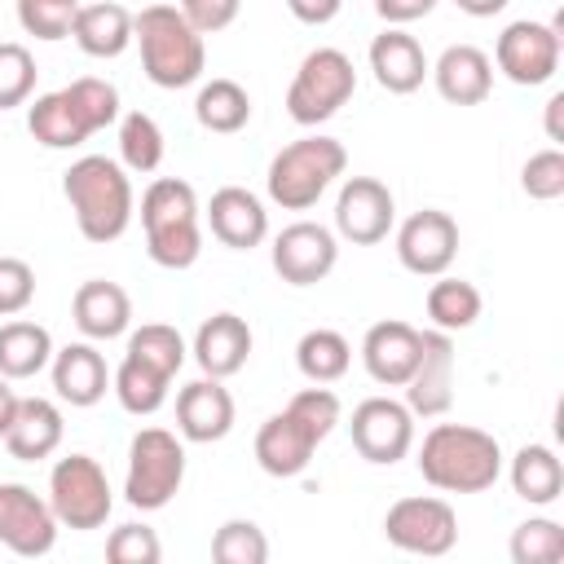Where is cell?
<instances>
[{"label":"cell","mask_w":564,"mask_h":564,"mask_svg":"<svg viewBox=\"0 0 564 564\" xmlns=\"http://www.w3.org/2000/svg\"><path fill=\"white\" fill-rule=\"evenodd\" d=\"M119 159L137 176H145L163 163V128L145 110H128L119 119Z\"/></svg>","instance_id":"35"},{"label":"cell","mask_w":564,"mask_h":564,"mask_svg":"<svg viewBox=\"0 0 564 564\" xmlns=\"http://www.w3.org/2000/svg\"><path fill=\"white\" fill-rule=\"evenodd\" d=\"M423 308H427V317H432V326H436V330H449V335H454V330H467V326H476V317H480L485 300H480L476 282L441 273V278L427 286V300H423Z\"/></svg>","instance_id":"34"},{"label":"cell","mask_w":564,"mask_h":564,"mask_svg":"<svg viewBox=\"0 0 564 564\" xmlns=\"http://www.w3.org/2000/svg\"><path fill=\"white\" fill-rule=\"evenodd\" d=\"M560 44H564V18H555V22L520 18L498 35L494 62L511 84L538 88L560 70Z\"/></svg>","instance_id":"12"},{"label":"cell","mask_w":564,"mask_h":564,"mask_svg":"<svg viewBox=\"0 0 564 564\" xmlns=\"http://www.w3.org/2000/svg\"><path fill=\"white\" fill-rule=\"evenodd\" d=\"M370 70H375V84H379L383 93L405 97V93L423 88L432 62H427L423 44H419L410 31L388 26V31H379V35L370 40Z\"/></svg>","instance_id":"23"},{"label":"cell","mask_w":564,"mask_h":564,"mask_svg":"<svg viewBox=\"0 0 564 564\" xmlns=\"http://www.w3.org/2000/svg\"><path fill=\"white\" fill-rule=\"evenodd\" d=\"M560 115H564V93H555V97L546 101V137H551V141H564V119H560Z\"/></svg>","instance_id":"47"},{"label":"cell","mask_w":564,"mask_h":564,"mask_svg":"<svg viewBox=\"0 0 564 564\" xmlns=\"http://www.w3.org/2000/svg\"><path fill=\"white\" fill-rule=\"evenodd\" d=\"M507 476H511V489L524 502H533V507H551L564 494V463L555 458L551 445H524V449H516Z\"/></svg>","instance_id":"30"},{"label":"cell","mask_w":564,"mask_h":564,"mask_svg":"<svg viewBox=\"0 0 564 564\" xmlns=\"http://www.w3.org/2000/svg\"><path fill=\"white\" fill-rule=\"evenodd\" d=\"M339 260V242L317 220H295L273 238V273L286 286H313L322 282Z\"/></svg>","instance_id":"18"},{"label":"cell","mask_w":564,"mask_h":564,"mask_svg":"<svg viewBox=\"0 0 564 564\" xmlns=\"http://www.w3.org/2000/svg\"><path fill=\"white\" fill-rule=\"evenodd\" d=\"M234 419H238V405H234V392L225 388V379L203 375L176 392V432L194 445L225 441L234 432Z\"/></svg>","instance_id":"19"},{"label":"cell","mask_w":564,"mask_h":564,"mask_svg":"<svg viewBox=\"0 0 564 564\" xmlns=\"http://www.w3.org/2000/svg\"><path fill=\"white\" fill-rule=\"evenodd\" d=\"M70 40L88 57H119L132 44V13L115 0L79 4L75 18H70Z\"/></svg>","instance_id":"28"},{"label":"cell","mask_w":564,"mask_h":564,"mask_svg":"<svg viewBox=\"0 0 564 564\" xmlns=\"http://www.w3.org/2000/svg\"><path fill=\"white\" fill-rule=\"evenodd\" d=\"M53 361V335L40 322L13 317L0 326V375L13 379H35Z\"/></svg>","instance_id":"29"},{"label":"cell","mask_w":564,"mask_h":564,"mask_svg":"<svg viewBox=\"0 0 564 564\" xmlns=\"http://www.w3.org/2000/svg\"><path fill=\"white\" fill-rule=\"evenodd\" d=\"M397 220V198L383 181L375 176H348L335 198V234L348 238L352 247H375L392 234Z\"/></svg>","instance_id":"15"},{"label":"cell","mask_w":564,"mask_h":564,"mask_svg":"<svg viewBox=\"0 0 564 564\" xmlns=\"http://www.w3.org/2000/svg\"><path fill=\"white\" fill-rule=\"evenodd\" d=\"M520 189L538 203H555L564 194V150L551 145V150L529 154L524 167H520Z\"/></svg>","instance_id":"41"},{"label":"cell","mask_w":564,"mask_h":564,"mask_svg":"<svg viewBox=\"0 0 564 564\" xmlns=\"http://www.w3.org/2000/svg\"><path fill=\"white\" fill-rule=\"evenodd\" d=\"M48 507H53L62 529H75V533L101 529L110 520V507H115V494H110L101 463L93 454L57 458L48 471Z\"/></svg>","instance_id":"10"},{"label":"cell","mask_w":564,"mask_h":564,"mask_svg":"<svg viewBox=\"0 0 564 564\" xmlns=\"http://www.w3.org/2000/svg\"><path fill=\"white\" fill-rule=\"evenodd\" d=\"M467 18H494V13H502L511 0H454Z\"/></svg>","instance_id":"48"},{"label":"cell","mask_w":564,"mask_h":564,"mask_svg":"<svg viewBox=\"0 0 564 564\" xmlns=\"http://www.w3.org/2000/svg\"><path fill=\"white\" fill-rule=\"evenodd\" d=\"M132 44L141 48V70L154 88H189L207 70L203 35L185 22L176 4H145L132 13Z\"/></svg>","instance_id":"5"},{"label":"cell","mask_w":564,"mask_h":564,"mask_svg":"<svg viewBox=\"0 0 564 564\" xmlns=\"http://www.w3.org/2000/svg\"><path fill=\"white\" fill-rule=\"evenodd\" d=\"M335 423H339V397L326 383L300 388L256 432V463H260V471H269L278 480L300 476L313 463L317 445L335 432Z\"/></svg>","instance_id":"1"},{"label":"cell","mask_w":564,"mask_h":564,"mask_svg":"<svg viewBox=\"0 0 564 564\" xmlns=\"http://www.w3.org/2000/svg\"><path fill=\"white\" fill-rule=\"evenodd\" d=\"M106 560L110 564H159L163 560L159 533L150 524H119L106 538Z\"/></svg>","instance_id":"42"},{"label":"cell","mask_w":564,"mask_h":564,"mask_svg":"<svg viewBox=\"0 0 564 564\" xmlns=\"http://www.w3.org/2000/svg\"><path fill=\"white\" fill-rule=\"evenodd\" d=\"M286 9H291V18L304 22V26H326V22L344 9V0H286Z\"/></svg>","instance_id":"46"},{"label":"cell","mask_w":564,"mask_h":564,"mask_svg":"<svg viewBox=\"0 0 564 564\" xmlns=\"http://www.w3.org/2000/svg\"><path fill=\"white\" fill-rule=\"evenodd\" d=\"M115 119H119V88L97 75H79L66 88L44 93L26 106V132L44 150H75Z\"/></svg>","instance_id":"3"},{"label":"cell","mask_w":564,"mask_h":564,"mask_svg":"<svg viewBox=\"0 0 564 564\" xmlns=\"http://www.w3.org/2000/svg\"><path fill=\"white\" fill-rule=\"evenodd\" d=\"M295 366L308 383H339L352 366V344L330 326L304 330L300 344H295Z\"/></svg>","instance_id":"32"},{"label":"cell","mask_w":564,"mask_h":564,"mask_svg":"<svg viewBox=\"0 0 564 564\" xmlns=\"http://www.w3.org/2000/svg\"><path fill=\"white\" fill-rule=\"evenodd\" d=\"M419 476L441 494H485L502 476V445L471 423H436L419 445Z\"/></svg>","instance_id":"2"},{"label":"cell","mask_w":564,"mask_h":564,"mask_svg":"<svg viewBox=\"0 0 564 564\" xmlns=\"http://www.w3.org/2000/svg\"><path fill=\"white\" fill-rule=\"evenodd\" d=\"M454 256H458V225H454L449 212L423 207V212L401 220V229H397V260L410 273L441 278V273H449Z\"/></svg>","instance_id":"16"},{"label":"cell","mask_w":564,"mask_h":564,"mask_svg":"<svg viewBox=\"0 0 564 564\" xmlns=\"http://www.w3.org/2000/svg\"><path fill=\"white\" fill-rule=\"evenodd\" d=\"M35 57L26 44H0V110H13V106H26L31 93H35Z\"/></svg>","instance_id":"39"},{"label":"cell","mask_w":564,"mask_h":564,"mask_svg":"<svg viewBox=\"0 0 564 564\" xmlns=\"http://www.w3.org/2000/svg\"><path fill=\"white\" fill-rule=\"evenodd\" d=\"M79 0H18V22L35 40H66Z\"/></svg>","instance_id":"40"},{"label":"cell","mask_w":564,"mask_h":564,"mask_svg":"<svg viewBox=\"0 0 564 564\" xmlns=\"http://www.w3.org/2000/svg\"><path fill=\"white\" fill-rule=\"evenodd\" d=\"M383 538L405 551V555H449L458 542V516L445 498L432 494H414V498H397L383 516Z\"/></svg>","instance_id":"11"},{"label":"cell","mask_w":564,"mask_h":564,"mask_svg":"<svg viewBox=\"0 0 564 564\" xmlns=\"http://www.w3.org/2000/svg\"><path fill=\"white\" fill-rule=\"evenodd\" d=\"M145 251L159 269H189L203 256V212L198 194L181 176H159L141 194Z\"/></svg>","instance_id":"6"},{"label":"cell","mask_w":564,"mask_h":564,"mask_svg":"<svg viewBox=\"0 0 564 564\" xmlns=\"http://www.w3.org/2000/svg\"><path fill=\"white\" fill-rule=\"evenodd\" d=\"M427 75L436 79V93H441L449 106H480V101L489 97V88H494V62H489V53L476 48V44H449V48L432 62Z\"/></svg>","instance_id":"26"},{"label":"cell","mask_w":564,"mask_h":564,"mask_svg":"<svg viewBox=\"0 0 564 564\" xmlns=\"http://www.w3.org/2000/svg\"><path fill=\"white\" fill-rule=\"evenodd\" d=\"M176 9L185 13V22H189L198 35H216V31H225V26L238 18L242 0H181Z\"/></svg>","instance_id":"44"},{"label":"cell","mask_w":564,"mask_h":564,"mask_svg":"<svg viewBox=\"0 0 564 564\" xmlns=\"http://www.w3.org/2000/svg\"><path fill=\"white\" fill-rule=\"evenodd\" d=\"M185 485V445L167 427H141L128 445V476H123V498L137 511H159L167 507Z\"/></svg>","instance_id":"8"},{"label":"cell","mask_w":564,"mask_h":564,"mask_svg":"<svg viewBox=\"0 0 564 564\" xmlns=\"http://www.w3.org/2000/svg\"><path fill=\"white\" fill-rule=\"evenodd\" d=\"M251 326H247V317H238V313H212L198 330H194V361H198V370L203 375H212V379H229V375H238L242 366H247V357H251Z\"/></svg>","instance_id":"25"},{"label":"cell","mask_w":564,"mask_h":564,"mask_svg":"<svg viewBox=\"0 0 564 564\" xmlns=\"http://www.w3.org/2000/svg\"><path fill=\"white\" fill-rule=\"evenodd\" d=\"M13 410H18V392L9 388V379L0 375V436L9 432V423H13Z\"/></svg>","instance_id":"49"},{"label":"cell","mask_w":564,"mask_h":564,"mask_svg":"<svg viewBox=\"0 0 564 564\" xmlns=\"http://www.w3.org/2000/svg\"><path fill=\"white\" fill-rule=\"evenodd\" d=\"M348 167V150L335 137H300L282 145L264 172V189L282 212H308Z\"/></svg>","instance_id":"7"},{"label":"cell","mask_w":564,"mask_h":564,"mask_svg":"<svg viewBox=\"0 0 564 564\" xmlns=\"http://www.w3.org/2000/svg\"><path fill=\"white\" fill-rule=\"evenodd\" d=\"M352 93H357L352 57L344 48H313L286 88V115L300 128H317L330 115H339V106H348Z\"/></svg>","instance_id":"9"},{"label":"cell","mask_w":564,"mask_h":564,"mask_svg":"<svg viewBox=\"0 0 564 564\" xmlns=\"http://www.w3.org/2000/svg\"><path fill=\"white\" fill-rule=\"evenodd\" d=\"M419 348H423V330H414L410 322H375L361 339V366L375 383L401 388L419 361Z\"/></svg>","instance_id":"21"},{"label":"cell","mask_w":564,"mask_h":564,"mask_svg":"<svg viewBox=\"0 0 564 564\" xmlns=\"http://www.w3.org/2000/svg\"><path fill=\"white\" fill-rule=\"evenodd\" d=\"M436 9V0H375V13L388 22V26H405V22H419Z\"/></svg>","instance_id":"45"},{"label":"cell","mask_w":564,"mask_h":564,"mask_svg":"<svg viewBox=\"0 0 564 564\" xmlns=\"http://www.w3.org/2000/svg\"><path fill=\"white\" fill-rule=\"evenodd\" d=\"M110 388H115L119 405H123L128 414H137V419H141V414H154V410L167 401L172 375H163L159 366H150V361H141V357L123 352L119 370L110 375Z\"/></svg>","instance_id":"33"},{"label":"cell","mask_w":564,"mask_h":564,"mask_svg":"<svg viewBox=\"0 0 564 564\" xmlns=\"http://www.w3.org/2000/svg\"><path fill=\"white\" fill-rule=\"evenodd\" d=\"M62 194L88 242H115L132 225V181L128 167L106 154H84L62 172Z\"/></svg>","instance_id":"4"},{"label":"cell","mask_w":564,"mask_h":564,"mask_svg":"<svg viewBox=\"0 0 564 564\" xmlns=\"http://www.w3.org/2000/svg\"><path fill=\"white\" fill-rule=\"evenodd\" d=\"M123 352H132V357H141V361H150V366H159L163 375H172L176 379V370L185 366V339H181V330L176 326H167V322H145V326H137L132 335H128V348Z\"/></svg>","instance_id":"36"},{"label":"cell","mask_w":564,"mask_h":564,"mask_svg":"<svg viewBox=\"0 0 564 564\" xmlns=\"http://www.w3.org/2000/svg\"><path fill=\"white\" fill-rule=\"evenodd\" d=\"M48 375H53V388L66 405L75 410H88L106 397L110 388V370H106V357L97 352L93 339H79V344H66V348H53V361H48Z\"/></svg>","instance_id":"22"},{"label":"cell","mask_w":564,"mask_h":564,"mask_svg":"<svg viewBox=\"0 0 564 564\" xmlns=\"http://www.w3.org/2000/svg\"><path fill=\"white\" fill-rule=\"evenodd\" d=\"M401 388L414 419H441L454 405V335L449 330H436V326L423 330L419 361Z\"/></svg>","instance_id":"17"},{"label":"cell","mask_w":564,"mask_h":564,"mask_svg":"<svg viewBox=\"0 0 564 564\" xmlns=\"http://www.w3.org/2000/svg\"><path fill=\"white\" fill-rule=\"evenodd\" d=\"M511 560L516 564H560L564 560V524L551 516H529L511 533Z\"/></svg>","instance_id":"37"},{"label":"cell","mask_w":564,"mask_h":564,"mask_svg":"<svg viewBox=\"0 0 564 564\" xmlns=\"http://www.w3.org/2000/svg\"><path fill=\"white\" fill-rule=\"evenodd\" d=\"M70 317H75V326H79L84 339L106 344V339L128 335V326H132V300H128V291L119 282L88 278V282H79V291L70 300Z\"/></svg>","instance_id":"24"},{"label":"cell","mask_w":564,"mask_h":564,"mask_svg":"<svg viewBox=\"0 0 564 564\" xmlns=\"http://www.w3.org/2000/svg\"><path fill=\"white\" fill-rule=\"evenodd\" d=\"M212 560L216 564H264L269 560V538L256 520H225L212 533Z\"/></svg>","instance_id":"38"},{"label":"cell","mask_w":564,"mask_h":564,"mask_svg":"<svg viewBox=\"0 0 564 564\" xmlns=\"http://www.w3.org/2000/svg\"><path fill=\"white\" fill-rule=\"evenodd\" d=\"M62 432H66L62 410H57L48 397H18L13 423H9V432H4L0 441H4L9 458H18V463H40V458L57 454Z\"/></svg>","instance_id":"27"},{"label":"cell","mask_w":564,"mask_h":564,"mask_svg":"<svg viewBox=\"0 0 564 564\" xmlns=\"http://www.w3.org/2000/svg\"><path fill=\"white\" fill-rule=\"evenodd\" d=\"M57 542V516L48 498H40L31 485L4 480L0 485V546H9L22 560L48 555Z\"/></svg>","instance_id":"14"},{"label":"cell","mask_w":564,"mask_h":564,"mask_svg":"<svg viewBox=\"0 0 564 564\" xmlns=\"http://www.w3.org/2000/svg\"><path fill=\"white\" fill-rule=\"evenodd\" d=\"M194 119L220 137L242 132L251 123V93L238 79H207L194 97Z\"/></svg>","instance_id":"31"},{"label":"cell","mask_w":564,"mask_h":564,"mask_svg":"<svg viewBox=\"0 0 564 564\" xmlns=\"http://www.w3.org/2000/svg\"><path fill=\"white\" fill-rule=\"evenodd\" d=\"M352 449L375 463V467H392L410 454L414 445V414L405 401H392V397H366L357 410H352Z\"/></svg>","instance_id":"13"},{"label":"cell","mask_w":564,"mask_h":564,"mask_svg":"<svg viewBox=\"0 0 564 564\" xmlns=\"http://www.w3.org/2000/svg\"><path fill=\"white\" fill-rule=\"evenodd\" d=\"M35 300V269L18 256H0V317L26 313Z\"/></svg>","instance_id":"43"},{"label":"cell","mask_w":564,"mask_h":564,"mask_svg":"<svg viewBox=\"0 0 564 564\" xmlns=\"http://www.w3.org/2000/svg\"><path fill=\"white\" fill-rule=\"evenodd\" d=\"M207 225H212V238L220 247H229V251H251V247H260L269 238V212L242 185H225V189L212 194Z\"/></svg>","instance_id":"20"}]
</instances>
